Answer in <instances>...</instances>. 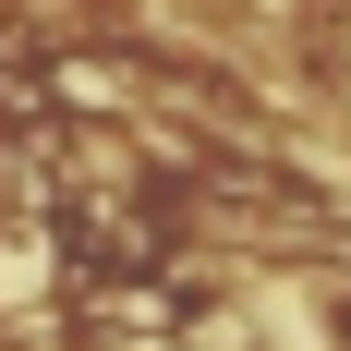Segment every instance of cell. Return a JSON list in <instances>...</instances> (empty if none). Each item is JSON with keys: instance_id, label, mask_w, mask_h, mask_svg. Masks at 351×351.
Listing matches in <instances>:
<instances>
[{"instance_id": "6da1fadb", "label": "cell", "mask_w": 351, "mask_h": 351, "mask_svg": "<svg viewBox=\"0 0 351 351\" xmlns=\"http://www.w3.org/2000/svg\"><path fill=\"white\" fill-rule=\"evenodd\" d=\"M279 327L303 351H351V267H315V279H291L279 291Z\"/></svg>"}]
</instances>
